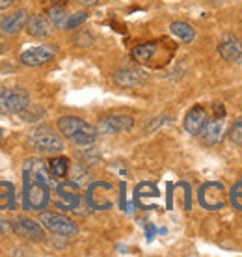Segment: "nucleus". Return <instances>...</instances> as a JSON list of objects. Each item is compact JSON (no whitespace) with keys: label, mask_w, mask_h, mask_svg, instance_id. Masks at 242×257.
I'll return each instance as SVG.
<instances>
[{"label":"nucleus","mask_w":242,"mask_h":257,"mask_svg":"<svg viewBox=\"0 0 242 257\" xmlns=\"http://www.w3.org/2000/svg\"><path fill=\"white\" fill-rule=\"evenodd\" d=\"M58 131L75 146H91L97 140V128L77 116H64L58 119Z\"/></svg>","instance_id":"1"},{"label":"nucleus","mask_w":242,"mask_h":257,"mask_svg":"<svg viewBox=\"0 0 242 257\" xmlns=\"http://www.w3.org/2000/svg\"><path fill=\"white\" fill-rule=\"evenodd\" d=\"M25 177V207L30 211H45V207L51 203V187L43 181L36 179L32 175L23 174Z\"/></svg>","instance_id":"2"},{"label":"nucleus","mask_w":242,"mask_h":257,"mask_svg":"<svg viewBox=\"0 0 242 257\" xmlns=\"http://www.w3.org/2000/svg\"><path fill=\"white\" fill-rule=\"evenodd\" d=\"M28 146L39 153H62L64 151V140L62 136L54 133L51 127H36L28 133Z\"/></svg>","instance_id":"3"},{"label":"nucleus","mask_w":242,"mask_h":257,"mask_svg":"<svg viewBox=\"0 0 242 257\" xmlns=\"http://www.w3.org/2000/svg\"><path fill=\"white\" fill-rule=\"evenodd\" d=\"M39 222L45 229H49L54 235L60 237H75L78 233L77 222H73L69 216H65L62 212H51V211H41L39 214Z\"/></svg>","instance_id":"4"},{"label":"nucleus","mask_w":242,"mask_h":257,"mask_svg":"<svg viewBox=\"0 0 242 257\" xmlns=\"http://www.w3.org/2000/svg\"><path fill=\"white\" fill-rule=\"evenodd\" d=\"M30 104V95L23 88H0V114H19Z\"/></svg>","instance_id":"5"},{"label":"nucleus","mask_w":242,"mask_h":257,"mask_svg":"<svg viewBox=\"0 0 242 257\" xmlns=\"http://www.w3.org/2000/svg\"><path fill=\"white\" fill-rule=\"evenodd\" d=\"M198 198L201 207L209 209V211H218V209L225 207V188H223L222 183L210 181V183H205L203 187L199 188Z\"/></svg>","instance_id":"6"},{"label":"nucleus","mask_w":242,"mask_h":257,"mask_svg":"<svg viewBox=\"0 0 242 257\" xmlns=\"http://www.w3.org/2000/svg\"><path fill=\"white\" fill-rule=\"evenodd\" d=\"M56 207L64 209V211H75L77 207H80L82 201V194L78 188L77 183L67 181V183H60L56 187Z\"/></svg>","instance_id":"7"},{"label":"nucleus","mask_w":242,"mask_h":257,"mask_svg":"<svg viewBox=\"0 0 242 257\" xmlns=\"http://www.w3.org/2000/svg\"><path fill=\"white\" fill-rule=\"evenodd\" d=\"M134 127L133 116H125V114H112V116H104L97 121V133L101 135H119V133H127Z\"/></svg>","instance_id":"8"},{"label":"nucleus","mask_w":242,"mask_h":257,"mask_svg":"<svg viewBox=\"0 0 242 257\" xmlns=\"http://www.w3.org/2000/svg\"><path fill=\"white\" fill-rule=\"evenodd\" d=\"M54 56H56V49L52 45H38L21 52L19 60L21 64L28 65V67H41V65L52 62Z\"/></svg>","instance_id":"9"},{"label":"nucleus","mask_w":242,"mask_h":257,"mask_svg":"<svg viewBox=\"0 0 242 257\" xmlns=\"http://www.w3.org/2000/svg\"><path fill=\"white\" fill-rule=\"evenodd\" d=\"M12 227L19 237H25V238H28V240H34V242H41V240H45L43 225L38 224L36 220L23 218V216H21V218H17L15 222H13Z\"/></svg>","instance_id":"10"},{"label":"nucleus","mask_w":242,"mask_h":257,"mask_svg":"<svg viewBox=\"0 0 242 257\" xmlns=\"http://www.w3.org/2000/svg\"><path fill=\"white\" fill-rule=\"evenodd\" d=\"M26 21H28V12L25 10H17L10 15H0V34L13 36V34L21 32L26 26Z\"/></svg>","instance_id":"11"},{"label":"nucleus","mask_w":242,"mask_h":257,"mask_svg":"<svg viewBox=\"0 0 242 257\" xmlns=\"http://www.w3.org/2000/svg\"><path fill=\"white\" fill-rule=\"evenodd\" d=\"M114 82L121 88H136L147 82V73H144L142 69H133V67L117 69L114 73Z\"/></svg>","instance_id":"12"},{"label":"nucleus","mask_w":242,"mask_h":257,"mask_svg":"<svg viewBox=\"0 0 242 257\" xmlns=\"http://www.w3.org/2000/svg\"><path fill=\"white\" fill-rule=\"evenodd\" d=\"M223 131H225V119L223 117H212L207 119L203 128L199 131V135L203 136V142L209 146H216L223 138Z\"/></svg>","instance_id":"13"},{"label":"nucleus","mask_w":242,"mask_h":257,"mask_svg":"<svg viewBox=\"0 0 242 257\" xmlns=\"http://www.w3.org/2000/svg\"><path fill=\"white\" fill-rule=\"evenodd\" d=\"M26 32L30 34L32 38L36 39H47L51 38L54 28H52V23L49 19H45L43 15H32L26 21Z\"/></svg>","instance_id":"14"},{"label":"nucleus","mask_w":242,"mask_h":257,"mask_svg":"<svg viewBox=\"0 0 242 257\" xmlns=\"http://www.w3.org/2000/svg\"><path fill=\"white\" fill-rule=\"evenodd\" d=\"M23 174L32 175L36 179L47 183L49 187H52V175L49 172V164H45V161H41V159H28L23 166Z\"/></svg>","instance_id":"15"},{"label":"nucleus","mask_w":242,"mask_h":257,"mask_svg":"<svg viewBox=\"0 0 242 257\" xmlns=\"http://www.w3.org/2000/svg\"><path fill=\"white\" fill-rule=\"evenodd\" d=\"M205 121H207V110L201 106V104H196L188 110V114L185 117V128L186 133L190 135H199V131L203 128Z\"/></svg>","instance_id":"16"},{"label":"nucleus","mask_w":242,"mask_h":257,"mask_svg":"<svg viewBox=\"0 0 242 257\" xmlns=\"http://www.w3.org/2000/svg\"><path fill=\"white\" fill-rule=\"evenodd\" d=\"M218 52L223 60L233 62V64H240L242 62V41L236 38H227L223 39L218 45Z\"/></svg>","instance_id":"17"},{"label":"nucleus","mask_w":242,"mask_h":257,"mask_svg":"<svg viewBox=\"0 0 242 257\" xmlns=\"http://www.w3.org/2000/svg\"><path fill=\"white\" fill-rule=\"evenodd\" d=\"M160 45L157 41H151V43H144V45H138L133 49V56L140 64H151V60L155 58V54L159 52Z\"/></svg>","instance_id":"18"},{"label":"nucleus","mask_w":242,"mask_h":257,"mask_svg":"<svg viewBox=\"0 0 242 257\" xmlns=\"http://www.w3.org/2000/svg\"><path fill=\"white\" fill-rule=\"evenodd\" d=\"M170 30H172L173 36L181 39L183 43H192L194 38H196V30H194L188 23H185V21H175V23H172V25H170Z\"/></svg>","instance_id":"19"},{"label":"nucleus","mask_w":242,"mask_h":257,"mask_svg":"<svg viewBox=\"0 0 242 257\" xmlns=\"http://www.w3.org/2000/svg\"><path fill=\"white\" fill-rule=\"evenodd\" d=\"M49 172H51V175L62 179L69 172V161L65 157H54V159L49 161Z\"/></svg>","instance_id":"20"},{"label":"nucleus","mask_w":242,"mask_h":257,"mask_svg":"<svg viewBox=\"0 0 242 257\" xmlns=\"http://www.w3.org/2000/svg\"><path fill=\"white\" fill-rule=\"evenodd\" d=\"M49 17H51V23L56 26H62L64 28L65 21H67V10H65L64 4H54V6H51V10H49Z\"/></svg>","instance_id":"21"},{"label":"nucleus","mask_w":242,"mask_h":257,"mask_svg":"<svg viewBox=\"0 0 242 257\" xmlns=\"http://www.w3.org/2000/svg\"><path fill=\"white\" fill-rule=\"evenodd\" d=\"M88 19V13L86 12H77L73 13V15H69L67 17V21H65L64 28L65 30H73V28H77V26H80L84 23V21Z\"/></svg>","instance_id":"22"},{"label":"nucleus","mask_w":242,"mask_h":257,"mask_svg":"<svg viewBox=\"0 0 242 257\" xmlns=\"http://www.w3.org/2000/svg\"><path fill=\"white\" fill-rule=\"evenodd\" d=\"M229 140L236 146H242V117L235 119L229 128Z\"/></svg>","instance_id":"23"},{"label":"nucleus","mask_w":242,"mask_h":257,"mask_svg":"<svg viewBox=\"0 0 242 257\" xmlns=\"http://www.w3.org/2000/svg\"><path fill=\"white\" fill-rule=\"evenodd\" d=\"M229 199H231V203H233L236 209H242V179L236 181L235 187L231 188Z\"/></svg>","instance_id":"24"},{"label":"nucleus","mask_w":242,"mask_h":257,"mask_svg":"<svg viewBox=\"0 0 242 257\" xmlns=\"http://www.w3.org/2000/svg\"><path fill=\"white\" fill-rule=\"evenodd\" d=\"M10 231H13L12 224H10V222H6V220L0 216V237H2V235H8Z\"/></svg>","instance_id":"25"},{"label":"nucleus","mask_w":242,"mask_h":257,"mask_svg":"<svg viewBox=\"0 0 242 257\" xmlns=\"http://www.w3.org/2000/svg\"><path fill=\"white\" fill-rule=\"evenodd\" d=\"M212 112H214V117H225V108L222 103H212Z\"/></svg>","instance_id":"26"},{"label":"nucleus","mask_w":242,"mask_h":257,"mask_svg":"<svg viewBox=\"0 0 242 257\" xmlns=\"http://www.w3.org/2000/svg\"><path fill=\"white\" fill-rule=\"evenodd\" d=\"M80 6H86V8H91V6H97L99 4V0H77Z\"/></svg>","instance_id":"27"},{"label":"nucleus","mask_w":242,"mask_h":257,"mask_svg":"<svg viewBox=\"0 0 242 257\" xmlns=\"http://www.w3.org/2000/svg\"><path fill=\"white\" fill-rule=\"evenodd\" d=\"M15 4V0H0V10H8Z\"/></svg>","instance_id":"28"},{"label":"nucleus","mask_w":242,"mask_h":257,"mask_svg":"<svg viewBox=\"0 0 242 257\" xmlns=\"http://www.w3.org/2000/svg\"><path fill=\"white\" fill-rule=\"evenodd\" d=\"M0 138H2V128H0Z\"/></svg>","instance_id":"29"},{"label":"nucleus","mask_w":242,"mask_h":257,"mask_svg":"<svg viewBox=\"0 0 242 257\" xmlns=\"http://www.w3.org/2000/svg\"><path fill=\"white\" fill-rule=\"evenodd\" d=\"M0 52H2V45H0Z\"/></svg>","instance_id":"30"}]
</instances>
